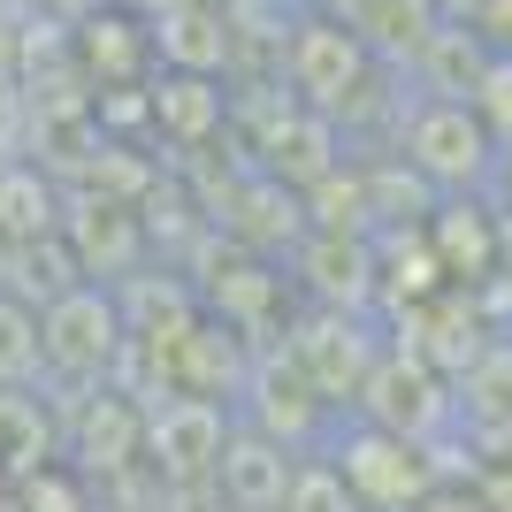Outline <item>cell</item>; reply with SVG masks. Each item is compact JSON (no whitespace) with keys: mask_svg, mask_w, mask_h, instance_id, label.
Wrapping results in <instances>:
<instances>
[{"mask_svg":"<svg viewBox=\"0 0 512 512\" xmlns=\"http://www.w3.org/2000/svg\"><path fill=\"white\" fill-rule=\"evenodd\" d=\"M276 69H283V92H291L306 115H321V123H344V115L375 92V77H383L375 46L344 16H329V8H299V16H291V39L276 46Z\"/></svg>","mask_w":512,"mask_h":512,"instance_id":"cell-1","label":"cell"},{"mask_svg":"<svg viewBox=\"0 0 512 512\" xmlns=\"http://www.w3.org/2000/svg\"><path fill=\"white\" fill-rule=\"evenodd\" d=\"M321 459L344 474V490L367 512H421L444 490V459L436 451L413 444V436H390V428L360 421V413H337V428L321 436Z\"/></svg>","mask_w":512,"mask_h":512,"instance_id":"cell-2","label":"cell"},{"mask_svg":"<svg viewBox=\"0 0 512 512\" xmlns=\"http://www.w3.org/2000/svg\"><path fill=\"white\" fill-rule=\"evenodd\" d=\"M123 344H130V329H123V306H115L107 283H69L62 299L39 306V352H46V390L54 398L115 383Z\"/></svg>","mask_w":512,"mask_h":512,"instance_id":"cell-3","label":"cell"},{"mask_svg":"<svg viewBox=\"0 0 512 512\" xmlns=\"http://www.w3.org/2000/svg\"><path fill=\"white\" fill-rule=\"evenodd\" d=\"M276 344L291 352V367H299L306 383H314L321 406L352 413V398H360V383L375 375L390 337H375V314H367V306H306V314L283 321Z\"/></svg>","mask_w":512,"mask_h":512,"instance_id":"cell-4","label":"cell"},{"mask_svg":"<svg viewBox=\"0 0 512 512\" xmlns=\"http://www.w3.org/2000/svg\"><path fill=\"white\" fill-rule=\"evenodd\" d=\"M398 161L436 199H474V192H490L497 146H490V130L474 123L467 100H413L406 123H398Z\"/></svg>","mask_w":512,"mask_h":512,"instance_id":"cell-5","label":"cell"},{"mask_svg":"<svg viewBox=\"0 0 512 512\" xmlns=\"http://www.w3.org/2000/svg\"><path fill=\"white\" fill-rule=\"evenodd\" d=\"M62 459L85 482H100V490L146 482V406L115 383L62 398Z\"/></svg>","mask_w":512,"mask_h":512,"instance_id":"cell-6","label":"cell"},{"mask_svg":"<svg viewBox=\"0 0 512 512\" xmlns=\"http://www.w3.org/2000/svg\"><path fill=\"white\" fill-rule=\"evenodd\" d=\"M230 428H237V406H222V398H184V390L153 398L146 406V474H153V490L214 482Z\"/></svg>","mask_w":512,"mask_h":512,"instance_id":"cell-7","label":"cell"},{"mask_svg":"<svg viewBox=\"0 0 512 512\" xmlns=\"http://www.w3.org/2000/svg\"><path fill=\"white\" fill-rule=\"evenodd\" d=\"M352 413L436 451V436H451V375H436V367H428L421 352H406V344H383V360H375V375L360 383Z\"/></svg>","mask_w":512,"mask_h":512,"instance_id":"cell-8","label":"cell"},{"mask_svg":"<svg viewBox=\"0 0 512 512\" xmlns=\"http://www.w3.org/2000/svg\"><path fill=\"white\" fill-rule=\"evenodd\" d=\"M69 69H77V85H85L92 100H107V92H146V77H153V23L130 16L123 0L77 16L69 23Z\"/></svg>","mask_w":512,"mask_h":512,"instance_id":"cell-9","label":"cell"},{"mask_svg":"<svg viewBox=\"0 0 512 512\" xmlns=\"http://www.w3.org/2000/svg\"><path fill=\"white\" fill-rule=\"evenodd\" d=\"M146 237L153 230L130 199H69V214H62V245L77 260V276L107 283V291L146 268Z\"/></svg>","mask_w":512,"mask_h":512,"instance_id":"cell-10","label":"cell"},{"mask_svg":"<svg viewBox=\"0 0 512 512\" xmlns=\"http://www.w3.org/2000/svg\"><path fill=\"white\" fill-rule=\"evenodd\" d=\"M428 253H436V268H444L451 291H482L490 276H505V214L490 207V199H436V214L421 222Z\"/></svg>","mask_w":512,"mask_h":512,"instance_id":"cell-11","label":"cell"},{"mask_svg":"<svg viewBox=\"0 0 512 512\" xmlns=\"http://www.w3.org/2000/svg\"><path fill=\"white\" fill-rule=\"evenodd\" d=\"M451 428L490 451H512V337H490L451 375Z\"/></svg>","mask_w":512,"mask_h":512,"instance_id":"cell-12","label":"cell"},{"mask_svg":"<svg viewBox=\"0 0 512 512\" xmlns=\"http://www.w3.org/2000/svg\"><path fill=\"white\" fill-rule=\"evenodd\" d=\"M146 123L161 146L199 153L214 130L230 123V85L222 77H184V69H153L146 77Z\"/></svg>","mask_w":512,"mask_h":512,"instance_id":"cell-13","label":"cell"},{"mask_svg":"<svg viewBox=\"0 0 512 512\" xmlns=\"http://www.w3.org/2000/svg\"><path fill=\"white\" fill-rule=\"evenodd\" d=\"M299 459L306 451H291V444H276V436H260V428L237 421L230 444H222V467H214V497L230 512H276Z\"/></svg>","mask_w":512,"mask_h":512,"instance_id":"cell-14","label":"cell"},{"mask_svg":"<svg viewBox=\"0 0 512 512\" xmlns=\"http://www.w3.org/2000/svg\"><path fill=\"white\" fill-rule=\"evenodd\" d=\"M237 54V16L222 0H184L169 16H153V69H184V77H222Z\"/></svg>","mask_w":512,"mask_h":512,"instance_id":"cell-15","label":"cell"},{"mask_svg":"<svg viewBox=\"0 0 512 512\" xmlns=\"http://www.w3.org/2000/svg\"><path fill=\"white\" fill-rule=\"evenodd\" d=\"M62 459V398L54 390H0V482H23Z\"/></svg>","mask_w":512,"mask_h":512,"instance_id":"cell-16","label":"cell"},{"mask_svg":"<svg viewBox=\"0 0 512 512\" xmlns=\"http://www.w3.org/2000/svg\"><path fill=\"white\" fill-rule=\"evenodd\" d=\"M62 214H69V192H62L54 169H39V161H0V245H8V253L62 237Z\"/></svg>","mask_w":512,"mask_h":512,"instance_id":"cell-17","label":"cell"},{"mask_svg":"<svg viewBox=\"0 0 512 512\" xmlns=\"http://www.w3.org/2000/svg\"><path fill=\"white\" fill-rule=\"evenodd\" d=\"M482 62H490V46L474 39L467 23H436V31H428V46L413 54L421 100H467L474 77H482Z\"/></svg>","mask_w":512,"mask_h":512,"instance_id":"cell-18","label":"cell"},{"mask_svg":"<svg viewBox=\"0 0 512 512\" xmlns=\"http://www.w3.org/2000/svg\"><path fill=\"white\" fill-rule=\"evenodd\" d=\"M46 352H39V306L0 291V390H39Z\"/></svg>","mask_w":512,"mask_h":512,"instance_id":"cell-19","label":"cell"},{"mask_svg":"<svg viewBox=\"0 0 512 512\" xmlns=\"http://www.w3.org/2000/svg\"><path fill=\"white\" fill-rule=\"evenodd\" d=\"M8 512H92V482L69 459H54V467L8 482Z\"/></svg>","mask_w":512,"mask_h":512,"instance_id":"cell-20","label":"cell"},{"mask_svg":"<svg viewBox=\"0 0 512 512\" xmlns=\"http://www.w3.org/2000/svg\"><path fill=\"white\" fill-rule=\"evenodd\" d=\"M276 512H367L360 497L344 490V474L321 459V451H306L299 467H291V490H283V505Z\"/></svg>","mask_w":512,"mask_h":512,"instance_id":"cell-21","label":"cell"},{"mask_svg":"<svg viewBox=\"0 0 512 512\" xmlns=\"http://www.w3.org/2000/svg\"><path fill=\"white\" fill-rule=\"evenodd\" d=\"M467 107H474V123L490 130V146L512 153V54H490V62H482V77H474Z\"/></svg>","mask_w":512,"mask_h":512,"instance_id":"cell-22","label":"cell"},{"mask_svg":"<svg viewBox=\"0 0 512 512\" xmlns=\"http://www.w3.org/2000/svg\"><path fill=\"white\" fill-rule=\"evenodd\" d=\"M467 31L490 46V54H512V0H482V8L467 16Z\"/></svg>","mask_w":512,"mask_h":512,"instance_id":"cell-23","label":"cell"},{"mask_svg":"<svg viewBox=\"0 0 512 512\" xmlns=\"http://www.w3.org/2000/svg\"><path fill=\"white\" fill-rule=\"evenodd\" d=\"M0 85H23V23L0 16Z\"/></svg>","mask_w":512,"mask_h":512,"instance_id":"cell-24","label":"cell"},{"mask_svg":"<svg viewBox=\"0 0 512 512\" xmlns=\"http://www.w3.org/2000/svg\"><path fill=\"white\" fill-rule=\"evenodd\" d=\"M31 16H46V23H77V16H92V8H107V0H23Z\"/></svg>","mask_w":512,"mask_h":512,"instance_id":"cell-25","label":"cell"},{"mask_svg":"<svg viewBox=\"0 0 512 512\" xmlns=\"http://www.w3.org/2000/svg\"><path fill=\"white\" fill-rule=\"evenodd\" d=\"M482 199H490L497 214H512V153H497V169H490V192H482Z\"/></svg>","mask_w":512,"mask_h":512,"instance_id":"cell-26","label":"cell"},{"mask_svg":"<svg viewBox=\"0 0 512 512\" xmlns=\"http://www.w3.org/2000/svg\"><path fill=\"white\" fill-rule=\"evenodd\" d=\"M428 8H436V16H444V23H467L474 8H482V0H428Z\"/></svg>","mask_w":512,"mask_h":512,"instance_id":"cell-27","label":"cell"},{"mask_svg":"<svg viewBox=\"0 0 512 512\" xmlns=\"http://www.w3.org/2000/svg\"><path fill=\"white\" fill-rule=\"evenodd\" d=\"M123 8H130V16H146V23H153V16H169V8H184V0H123Z\"/></svg>","mask_w":512,"mask_h":512,"instance_id":"cell-28","label":"cell"},{"mask_svg":"<svg viewBox=\"0 0 512 512\" xmlns=\"http://www.w3.org/2000/svg\"><path fill=\"white\" fill-rule=\"evenodd\" d=\"M291 8H337V0H291Z\"/></svg>","mask_w":512,"mask_h":512,"instance_id":"cell-29","label":"cell"}]
</instances>
